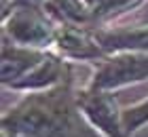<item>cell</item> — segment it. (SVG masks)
<instances>
[{
  "mask_svg": "<svg viewBox=\"0 0 148 137\" xmlns=\"http://www.w3.org/2000/svg\"><path fill=\"white\" fill-rule=\"evenodd\" d=\"M2 133L23 137H102L78 108L74 70L57 87L25 93L0 118Z\"/></svg>",
  "mask_w": 148,
  "mask_h": 137,
  "instance_id": "obj_1",
  "label": "cell"
},
{
  "mask_svg": "<svg viewBox=\"0 0 148 137\" xmlns=\"http://www.w3.org/2000/svg\"><path fill=\"white\" fill-rule=\"evenodd\" d=\"M59 23L45 6H13L2 9V38L30 49L53 51Z\"/></svg>",
  "mask_w": 148,
  "mask_h": 137,
  "instance_id": "obj_2",
  "label": "cell"
},
{
  "mask_svg": "<svg viewBox=\"0 0 148 137\" xmlns=\"http://www.w3.org/2000/svg\"><path fill=\"white\" fill-rule=\"evenodd\" d=\"M148 80V53L129 51V53H114L93 65V72L87 87L99 91L116 93L125 87L140 85Z\"/></svg>",
  "mask_w": 148,
  "mask_h": 137,
  "instance_id": "obj_3",
  "label": "cell"
},
{
  "mask_svg": "<svg viewBox=\"0 0 148 137\" xmlns=\"http://www.w3.org/2000/svg\"><path fill=\"white\" fill-rule=\"evenodd\" d=\"M78 108L87 122L102 137H125L123 129V106L114 93L99 91L91 87H78Z\"/></svg>",
  "mask_w": 148,
  "mask_h": 137,
  "instance_id": "obj_4",
  "label": "cell"
},
{
  "mask_svg": "<svg viewBox=\"0 0 148 137\" xmlns=\"http://www.w3.org/2000/svg\"><path fill=\"white\" fill-rule=\"evenodd\" d=\"M53 53H57L68 63H91V65L108 57V53L102 49L95 36V30L74 25H59Z\"/></svg>",
  "mask_w": 148,
  "mask_h": 137,
  "instance_id": "obj_5",
  "label": "cell"
},
{
  "mask_svg": "<svg viewBox=\"0 0 148 137\" xmlns=\"http://www.w3.org/2000/svg\"><path fill=\"white\" fill-rule=\"evenodd\" d=\"M51 51L30 49V46L15 44L11 40L2 38V61H0V80L4 89H13L17 82L30 76L36 67L47 59Z\"/></svg>",
  "mask_w": 148,
  "mask_h": 137,
  "instance_id": "obj_6",
  "label": "cell"
},
{
  "mask_svg": "<svg viewBox=\"0 0 148 137\" xmlns=\"http://www.w3.org/2000/svg\"><path fill=\"white\" fill-rule=\"evenodd\" d=\"M95 36L108 55L129 51L148 53V23H114L95 30Z\"/></svg>",
  "mask_w": 148,
  "mask_h": 137,
  "instance_id": "obj_7",
  "label": "cell"
},
{
  "mask_svg": "<svg viewBox=\"0 0 148 137\" xmlns=\"http://www.w3.org/2000/svg\"><path fill=\"white\" fill-rule=\"evenodd\" d=\"M93 13V21H95V30L99 27L114 25L116 19L125 17L127 13L136 11L146 0H83Z\"/></svg>",
  "mask_w": 148,
  "mask_h": 137,
  "instance_id": "obj_8",
  "label": "cell"
},
{
  "mask_svg": "<svg viewBox=\"0 0 148 137\" xmlns=\"http://www.w3.org/2000/svg\"><path fill=\"white\" fill-rule=\"evenodd\" d=\"M148 127V97L131 106H123V129L125 137H133L138 131Z\"/></svg>",
  "mask_w": 148,
  "mask_h": 137,
  "instance_id": "obj_9",
  "label": "cell"
},
{
  "mask_svg": "<svg viewBox=\"0 0 148 137\" xmlns=\"http://www.w3.org/2000/svg\"><path fill=\"white\" fill-rule=\"evenodd\" d=\"M47 0H2V9H13V6H45Z\"/></svg>",
  "mask_w": 148,
  "mask_h": 137,
  "instance_id": "obj_10",
  "label": "cell"
}]
</instances>
